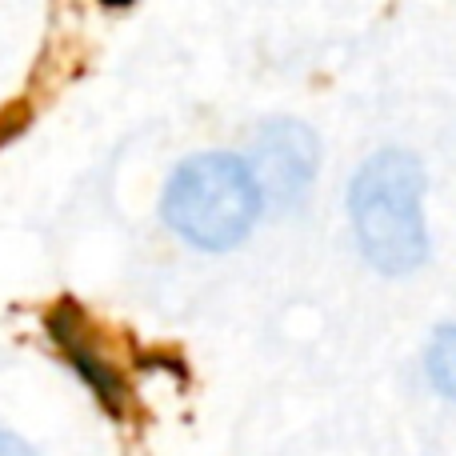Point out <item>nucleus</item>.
Listing matches in <instances>:
<instances>
[{"label": "nucleus", "instance_id": "f03ea898", "mask_svg": "<svg viewBox=\"0 0 456 456\" xmlns=\"http://www.w3.org/2000/svg\"><path fill=\"white\" fill-rule=\"evenodd\" d=\"M260 192L248 165L224 152L184 160L165 189V221L176 236L208 252H224L252 232Z\"/></svg>", "mask_w": 456, "mask_h": 456}, {"label": "nucleus", "instance_id": "20e7f679", "mask_svg": "<svg viewBox=\"0 0 456 456\" xmlns=\"http://www.w3.org/2000/svg\"><path fill=\"white\" fill-rule=\"evenodd\" d=\"M48 332H53V340L61 345V353L69 356L72 369L85 377V385L101 396L104 409H112V412L125 409V396H128L125 393V377H120V369L112 364V356L96 345L85 313L64 300V305H56L53 313H48Z\"/></svg>", "mask_w": 456, "mask_h": 456}, {"label": "nucleus", "instance_id": "39448f33", "mask_svg": "<svg viewBox=\"0 0 456 456\" xmlns=\"http://www.w3.org/2000/svg\"><path fill=\"white\" fill-rule=\"evenodd\" d=\"M425 361H428V380H433L449 401H456V324L436 329Z\"/></svg>", "mask_w": 456, "mask_h": 456}, {"label": "nucleus", "instance_id": "0eeeda50", "mask_svg": "<svg viewBox=\"0 0 456 456\" xmlns=\"http://www.w3.org/2000/svg\"><path fill=\"white\" fill-rule=\"evenodd\" d=\"M104 4H128V0H104Z\"/></svg>", "mask_w": 456, "mask_h": 456}, {"label": "nucleus", "instance_id": "423d86ee", "mask_svg": "<svg viewBox=\"0 0 456 456\" xmlns=\"http://www.w3.org/2000/svg\"><path fill=\"white\" fill-rule=\"evenodd\" d=\"M0 456H37V452H32L20 436H12V433H4V428H0Z\"/></svg>", "mask_w": 456, "mask_h": 456}, {"label": "nucleus", "instance_id": "f257e3e1", "mask_svg": "<svg viewBox=\"0 0 456 456\" xmlns=\"http://www.w3.org/2000/svg\"><path fill=\"white\" fill-rule=\"evenodd\" d=\"M420 197H425V173L409 152H377L356 173L348 213H353L356 244L372 268L396 276L412 273L425 260L428 236Z\"/></svg>", "mask_w": 456, "mask_h": 456}, {"label": "nucleus", "instance_id": "7ed1b4c3", "mask_svg": "<svg viewBox=\"0 0 456 456\" xmlns=\"http://www.w3.org/2000/svg\"><path fill=\"white\" fill-rule=\"evenodd\" d=\"M256 192L268 197L273 205L292 208L308 192L316 173V141L305 125L297 120H273L260 128L256 144H252V165H248Z\"/></svg>", "mask_w": 456, "mask_h": 456}]
</instances>
